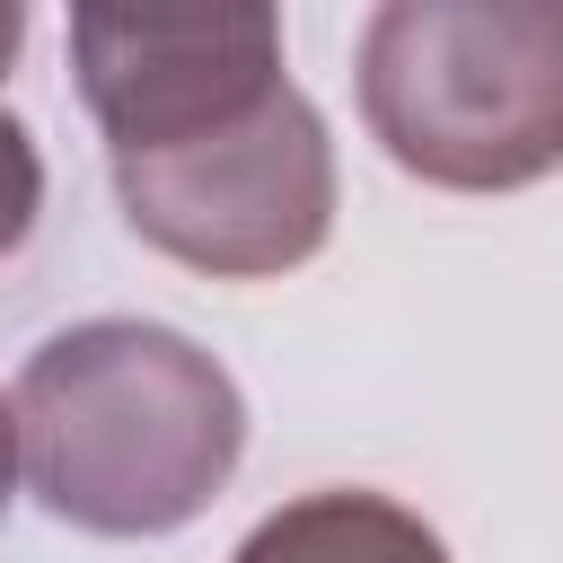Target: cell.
<instances>
[{
	"label": "cell",
	"mask_w": 563,
	"mask_h": 563,
	"mask_svg": "<svg viewBox=\"0 0 563 563\" xmlns=\"http://www.w3.org/2000/svg\"><path fill=\"white\" fill-rule=\"evenodd\" d=\"M9 413L26 493L88 537H176L246 457L238 378L150 317H88L35 343Z\"/></svg>",
	"instance_id": "obj_1"
},
{
	"label": "cell",
	"mask_w": 563,
	"mask_h": 563,
	"mask_svg": "<svg viewBox=\"0 0 563 563\" xmlns=\"http://www.w3.org/2000/svg\"><path fill=\"white\" fill-rule=\"evenodd\" d=\"M369 141L449 194L563 167V0H387L361 26Z\"/></svg>",
	"instance_id": "obj_2"
},
{
	"label": "cell",
	"mask_w": 563,
	"mask_h": 563,
	"mask_svg": "<svg viewBox=\"0 0 563 563\" xmlns=\"http://www.w3.org/2000/svg\"><path fill=\"white\" fill-rule=\"evenodd\" d=\"M106 167H114L123 220L158 255H176L211 282H273L334 238V141L299 88L264 97L255 114H238L202 141H176L150 158H106Z\"/></svg>",
	"instance_id": "obj_3"
},
{
	"label": "cell",
	"mask_w": 563,
	"mask_h": 563,
	"mask_svg": "<svg viewBox=\"0 0 563 563\" xmlns=\"http://www.w3.org/2000/svg\"><path fill=\"white\" fill-rule=\"evenodd\" d=\"M70 70L106 132V158H150L202 141L264 97H282V18L273 9H70Z\"/></svg>",
	"instance_id": "obj_4"
},
{
	"label": "cell",
	"mask_w": 563,
	"mask_h": 563,
	"mask_svg": "<svg viewBox=\"0 0 563 563\" xmlns=\"http://www.w3.org/2000/svg\"><path fill=\"white\" fill-rule=\"evenodd\" d=\"M229 563H449V545L405 501L361 493V484H325V493L264 510Z\"/></svg>",
	"instance_id": "obj_5"
},
{
	"label": "cell",
	"mask_w": 563,
	"mask_h": 563,
	"mask_svg": "<svg viewBox=\"0 0 563 563\" xmlns=\"http://www.w3.org/2000/svg\"><path fill=\"white\" fill-rule=\"evenodd\" d=\"M35 211H44V150L18 114H0V255L26 246Z\"/></svg>",
	"instance_id": "obj_6"
},
{
	"label": "cell",
	"mask_w": 563,
	"mask_h": 563,
	"mask_svg": "<svg viewBox=\"0 0 563 563\" xmlns=\"http://www.w3.org/2000/svg\"><path fill=\"white\" fill-rule=\"evenodd\" d=\"M9 501H18V413L0 405V519H9Z\"/></svg>",
	"instance_id": "obj_7"
},
{
	"label": "cell",
	"mask_w": 563,
	"mask_h": 563,
	"mask_svg": "<svg viewBox=\"0 0 563 563\" xmlns=\"http://www.w3.org/2000/svg\"><path fill=\"white\" fill-rule=\"evenodd\" d=\"M18 44H26V9H18V0H0V79H9Z\"/></svg>",
	"instance_id": "obj_8"
}]
</instances>
